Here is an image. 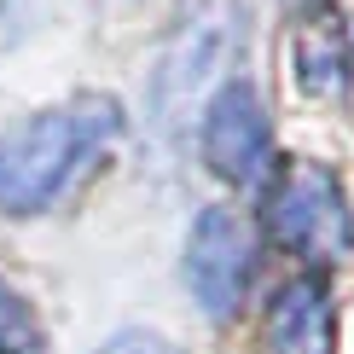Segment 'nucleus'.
<instances>
[{
    "instance_id": "f257e3e1",
    "label": "nucleus",
    "mask_w": 354,
    "mask_h": 354,
    "mask_svg": "<svg viewBox=\"0 0 354 354\" xmlns=\"http://www.w3.org/2000/svg\"><path fill=\"white\" fill-rule=\"evenodd\" d=\"M122 111L105 93H82L70 105L29 116L24 128L0 134V209L41 215L111 151Z\"/></svg>"
},
{
    "instance_id": "f03ea898",
    "label": "nucleus",
    "mask_w": 354,
    "mask_h": 354,
    "mask_svg": "<svg viewBox=\"0 0 354 354\" xmlns=\"http://www.w3.org/2000/svg\"><path fill=\"white\" fill-rule=\"evenodd\" d=\"M268 232L302 261H343L354 250V215L331 169H290L268 192Z\"/></svg>"
},
{
    "instance_id": "7ed1b4c3",
    "label": "nucleus",
    "mask_w": 354,
    "mask_h": 354,
    "mask_svg": "<svg viewBox=\"0 0 354 354\" xmlns=\"http://www.w3.org/2000/svg\"><path fill=\"white\" fill-rule=\"evenodd\" d=\"M250 261H256V244L244 221L232 209H203L186 239V290L203 302V314H239L250 290Z\"/></svg>"
},
{
    "instance_id": "20e7f679",
    "label": "nucleus",
    "mask_w": 354,
    "mask_h": 354,
    "mask_svg": "<svg viewBox=\"0 0 354 354\" xmlns=\"http://www.w3.org/2000/svg\"><path fill=\"white\" fill-rule=\"evenodd\" d=\"M203 157L232 186H256L268 174L273 134H268V111H261L250 82H221L209 93V105H203Z\"/></svg>"
},
{
    "instance_id": "39448f33",
    "label": "nucleus",
    "mask_w": 354,
    "mask_h": 354,
    "mask_svg": "<svg viewBox=\"0 0 354 354\" xmlns=\"http://www.w3.org/2000/svg\"><path fill=\"white\" fill-rule=\"evenodd\" d=\"M232 35H239V12H232L227 0L203 6L198 18L174 35V47L163 58V76H157V116H163V122L186 116L192 99H198L209 82H221V64H227V53L239 47Z\"/></svg>"
},
{
    "instance_id": "423d86ee",
    "label": "nucleus",
    "mask_w": 354,
    "mask_h": 354,
    "mask_svg": "<svg viewBox=\"0 0 354 354\" xmlns=\"http://www.w3.org/2000/svg\"><path fill=\"white\" fill-rule=\"evenodd\" d=\"M331 343H337L331 290L314 273L290 279L268 308V348L273 354H331Z\"/></svg>"
},
{
    "instance_id": "0eeeda50",
    "label": "nucleus",
    "mask_w": 354,
    "mask_h": 354,
    "mask_svg": "<svg viewBox=\"0 0 354 354\" xmlns=\"http://www.w3.org/2000/svg\"><path fill=\"white\" fill-rule=\"evenodd\" d=\"M354 76V41L337 12H314L297 29V82L314 99H343Z\"/></svg>"
},
{
    "instance_id": "6e6552de",
    "label": "nucleus",
    "mask_w": 354,
    "mask_h": 354,
    "mask_svg": "<svg viewBox=\"0 0 354 354\" xmlns=\"http://www.w3.org/2000/svg\"><path fill=\"white\" fill-rule=\"evenodd\" d=\"M0 354H47V337H41V319L18 290L0 285Z\"/></svg>"
}]
</instances>
